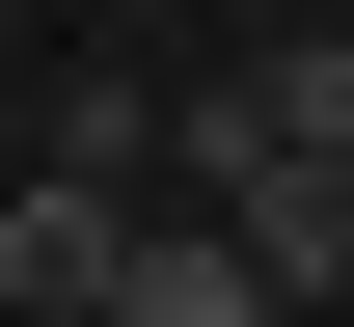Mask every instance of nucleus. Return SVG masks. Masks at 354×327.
Listing matches in <instances>:
<instances>
[{
	"mask_svg": "<svg viewBox=\"0 0 354 327\" xmlns=\"http://www.w3.org/2000/svg\"><path fill=\"white\" fill-rule=\"evenodd\" d=\"M218 218H245V273H272V300H327V273H354V164H245Z\"/></svg>",
	"mask_w": 354,
	"mask_h": 327,
	"instance_id": "obj_3",
	"label": "nucleus"
},
{
	"mask_svg": "<svg viewBox=\"0 0 354 327\" xmlns=\"http://www.w3.org/2000/svg\"><path fill=\"white\" fill-rule=\"evenodd\" d=\"M0 164H28V109H0Z\"/></svg>",
	"mask_w": 354,
	"mask_h": 327,
	"instance_id": "obj_5",
	"label": "nucleus"
},
{
	"mask_svg": "<svg viewBox=\"0 0 354 327\" xmlns=\"http://www.w3.org/2000/svg\"><path fill=\"white\" fill-rule=\"evenodd\" d=\"M109 273H136V164H55L28 137V164H0V327H28V300H109Z\"/></svg>",
	"mask_w": 354,
	"mask_h": 327,
	"instance_id": "obj_1",
	"label": "nucleus"
},
{
	"mask_svg": "<svg viewBox=\"0 0 354 327\" xmlns=\"http://www.w3.org/2000/svg\"><path fill=\"white\" fill-rule=\"evenodd\" d=\"M109 327H272V273H245V218H218V245H136V273H109Z\"/></svg>",
	"mask_w": 354,
	"mask_h": 327,
	"instance_id": "obj_4",
	"label": "nucleus"
},
{
	"mask_svg": "<svg viewBox=\"0 0 354 327\" xmlns=\"http://www.w3.org/2000/svg\"><path fill=\"white\" fill-rule=\"evenodd\" d=\"M191 164H218V191H245V164H354V28H272L245 82H218V137H191Z\"/></svg>",
	"mask_w": 354,
	"mask_h": 327,
	"instance_id": "obj_2",
	"label": "nucleus"
}]
</instances>
